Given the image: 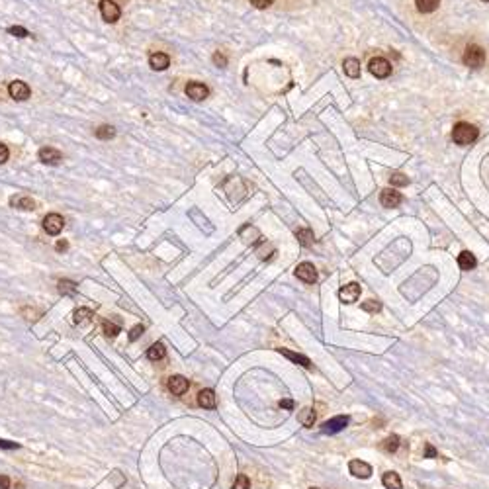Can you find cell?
I'll return each mask as SVG.
<instances>
[{"instance_id":"6da1fadb","label":"cell","mask_w":489,"mask_h":489,"mask_svg":"<svg viewBox=\"0 0 489 489\" xmlns=\"http://www.w3.org/2000/svg\"><path fill=\"white\" fill-rule=\"evenodd\" d=\"M478 135H480L478 127L468 123V121H458L452 129V139L456 145H470L478 139Z\"/></svg>"},{"instance_id":"7a4b0ae2","label":"cell","mask_w":489,"mask_h":489,"mask_svg":"<svg viewBox=\"0 0 489 489\" xmlns=\"http://www.w3.org/2000/svg\"><path fill=\"white\" fill-rule=\"evenodd\" d=\"M462 61H464V65L470 67V69H480V67L486 63V49L480 47L478 43H472V45L466 47Z\"/></svg>"},{"instance_id":"3957f363","label":"cell","mask_w":489,"mask_h":489,"mask_svg":"<svg viewBox=\"0 0 489 489\" xmlns=\"http://www.w3.org/2000/svg\"><path fill=\"white\" fill-rule=\"evenodd\" d=\"M100 14H102L104 22L115 24L119 20V16H121V8L113 0H100Z\"/></svg>"},{"instance_id":"277c9868","label":"cell","mask_w":489,"mask_h":489,"mask_svg":"<svg viewBox=\"0 0 489 489\" xmlns=\"http://www.w3.org/2000/svg\"><path fill=\"white\" fill-rule=\"evenodd\" d=\"M8 94H10V98H14L18 102H24V100H28L32 96V88L24 80H12L8 84Z\"/></svg>"},{"instance_id":"5b68a950","label":"cell","mask_w":489,"mask_h":489,"mask_svg":"<svg viewBox=\"0 0 489 489\" xmlns=\"http://www.w3.org/2000/svg\"><path fill=\"white\" fill-rule=\"evenodd\" d=\"M368 69H370V73H372L376 78H387V76L391 75V63H389L387 59H383V57L372 59V61L368 63Z\"/></svg>"},{"instance_id":"8992f818","label":"cell","mask_w":489,"mask_h":489,"mask_svg":"<svg viewBox=\"0 0 489 489\" xmlns=\"http://www.w3.org/2000/svg\"><path fill=\"white\" fill-rule=\"evenodd\" d=\"M346 425H348V417H346V415H337V417L329 419V421H325V423L321 425V433H323V435H337V433H340Z\"/></svg>"},{"instance_id":"52a82bcc","label":"cell","mask_w":489,"mask_h":489,"mask_svg":"<svg viewBox=\"0 0 489 489\" xmlns=\"http://www.w3.org/2000/svg\"><path fill=\"white\" fill-rule=\"evenodd\" d=\"M360 292H362L360 284L350 282V284H346V286H342V288L339 290V298H340L342 303H354V301L360 298Z\"/></svg>"},{"instance_id":"ba28073f","label":"cell","mask_w":489,"mask_h":489,"mask_svg":"<svg viewBox=\"0 0 489 489\" xmlns=\"http://www.w3.org/2000/svg\"><path fill=\"white\" fill-rule=\"evenodd\" d=\"M38 159L43 164H49V166H57V164L63 163V155L55 147H41L38 153Z\"/></svg>"},{"instance_id":"9c48e42d","label":"cell","mask_w":489,"mask_h":489,"mask_svg":"<svg viewBox=\"0 0 489 489\" xmlns=\"http://www.w3.org/2000/svg\"><path fill=\"white\" fill-rule=\"evenodd\" d=\"M63 227H65V219L59 214H47L45 219H43V229H45L47 235H53V237L59 235L63 231Z\"/></svg>"},{"instance_id":"30bf717a","label":"cell","mask_w":489,"mask_h":489,"mask_svg":"<svg viewBox=\"0 0 489 489\" xmlns=\"http://www.w3.org/2000/svg\"><path fill=\"white\" fill-rule=\"evenodd\" d=\"M380 202L383 208H397L403 202V196L395 188H385V190H381Z\"/></svg>"},{"instance_id":"8fae6325","label":"cell","mask_w":489,"mask_h":489,"mask_svg":"<svg viewBox=\"0 0 489 489\" xmlns=\"http://www.w3.org/2000/svg\"><path fill=\"white\" fill-rule=\"evenodd\" d=\"M296 276H298L301 282H305V284L317 282V270H315V266H313L311 263H301V264H298Z\"/></svg>"},{"instance_id":"7c38bea8","label":"cell","mask_w":489,"mask_h":489,"mask_svg":"<svg viewBox=\"0 0 489 489\" xmlns=\"http://www.w3.org/2000/svg\"><path fill=\"white\" fill-rule=\"evenodd\" d=\"M186 94H188V98L200 102V100L208 98L210 88H208L206 84H202V82H188V84H186Z\"/></svg>"},{"instance_id":"4fadbf2b","label":"cell","mask_w":489,"mask_h":489,"mask_svg":"<svg viewBox=\"0 0 489 489\" xmlns=\"http://www.w3.org/2000/svg\"><path fill=\"white\" fill-rule=\"evenodd\" d=\"M348 470H350V474H352V476L362 478V480H368V478L372 476V468H370V464H366V462H362V460H352V462L348 464Z\"/></svg>"},{"instance_id":"5bb4252c","label":"cell","mask_w":489,"mask_h":489,"mask_svg":"<svg viewBox=\"0 0 489 489\" xmlns=\"http://www.w3.org/2000/svg\"><path fill=\"white\" fill-rule=\"evenodd\" d=\"M188 387H190V383H188V380L184 376H172V378H168V389H170L172 395H184L188 391Z\"/></svg>"},{"instance_id":"9a60e30c","label":"cell","mask_w":489,"mask_h":489,"mask_svg":"<svg viewBox=\"0 0 489 489\" xmlns=\"http://www.w3.org/2000/svg\"><path fill=\"white\" fill-rule=\"evenodd\" d=\"M8 204H10V208H16V210H26V212L36 210V202L30 196H12L8 200Z\"/></svg>"},{"instance_id":"2e32d148","label":"cell","mask_w":489,"mask_h":489,"mask_svg":"<svg viewBox=\"0 0 489 489\" xmlns=\"http://www.w3.org/2000/svg\"><path fill=\"white\" fill-rule=\"evenodd\" d=\"M278 352H280L282 356H286L288 360H292V362H296V364H300V366H303V368H307V370H311V368H313L311 360H309L307 356H303V354L292 352V350H288V348H278Z\"/></svg>"},{"instance_id":"e0dca14e","label":"cell","mask_w":489,"mask_h":489,"mask_svg":"<svg viewBox=\"0 0 489 489\" xmlns=\"http://www.w3.org/2000/svg\"><path fill=\"white\" fill-rule=\"evenodd\" d=\"M149 67H151L153 71H166V69L170 67V57L166 53L157 51V53H153L149 57Z\"/></svg>"},{"instance_id":"ac0fdd59","label":"cell","mask_w":489,"mask_h":489,"mask_svg":"<svg viewBox=\"0 0 489 489\" xmlns=\"http://www.w3.org/2000/svg\"><path fill=\"white\" fill-rule=\"evenodd\" d=\"M342 69H344V75L350 76V78H358L360 76V61L356 57H348L342 61Z\"/></svg>"},{"instance_id":"d6986e66","label":"cell","mask_w":489,"mask_h":489,"mask_svg":"<svg viewBox=\"0 0 489 489\" xmlns=\"http://www.w3.org/2000/svg\"><path fill=\"white\" fill-rule=\"evenodd\" d=\"M198 405L204 407V409H216V393L214 389H202L198 393Z\"/></svg>"},{"instance_id":"ffe728a7","label":"cell","mask_w":489,"mask_h":489,"mask_svg":"<svg viewBox=\"0 0 489 489\" xmlns=\"http://www.w3.org/2000/svg\"><path fill=\"white\" fill-rule=\"evenodd\" d=\"M458 266H460L462 270L470 272L478 266V261H476V257H474L470 251H464V253L458 255Z\"/></svg>"},{"instance_id":"44dd1931","label":"cell","mask_w":489,"mask_h":489,"mask_svg":"<svg viewBox=\"0 0 489 489\" xmlns=\"http://www.w3.org/2000/svg\"><path fill=\"white\" fill-rule=\"evenodd\" d=\"M92 317H94V313H92V309H88V307H78V309L73 313V321H75L76 325H86V323L92 321Z\"/></svg>"},{"instance_id":"7402d4cb","label":"cell","mask_w":489,"mask_h":489,"mask_svg":"<svg viewBox=\"0 0 489 489\" xmlns=\"http://www.w3.org/2000/svg\"><path fill=\"white\" fill-rule=\"evenodd\" d=\"M164 356H166V348H164L163 342H155V344H151V348L147 350V358H149L151 362H159V360H163Z\"/></svg>"},{"instance_id":"603a6c76","label":"cell","mask_w":489,"mask_h":489,"mask_svg":"<svg viewBox=\"0 0 489 489\" xmlns=\"http://www.w3.org/2000/svg\"><path fill=\"white\" fill-rule=\"evenodd\" d=\"M381 484L385 489H401V478L395 472H385L381 478Z\"/></svg>"},{"instance_id":"cb8c5ba5","label":"cell","mask_w":489,"mask_h":489,"mask_svg":"<svg viewBox=\"0 0 489 489\" xmlns=\"http://www.w3.org/2000/svg\"><path fill=\"white\" fill-rule=\"evenodd\" d=\"M298 421H300L303 427H313V423H315V413H313V409H311V407L301 409V411L298 413Z\"/></svg>"},{"instance_id":"d4e9b609","label":"cell","mask_w":489,"mask_h":489,"mask_svg":"<svg viewBox=\"0 0 489 489\" xmlns=\"http://www.w3.org/2000/svg\"><path fill=\"white\" fill-rule=\"evenodd\" d=\"M415 4H417V10L421 14H431L438 8L440 0H415Z\"/></svg>"},{"instance_id":"484cf974","label":"cell","mask_w":489,"mask_h":489,"mask_svg":"<svg viewBox=\"0 0 489 489\" xmlns=\"http://www.w3.org/2000/svg\"><path fill=\"white\" fill-rule=\"evenodd\" d=\"M59 294L61 296H75L76 294V284L73 280H59Z\"/></svg>"},{"instance_id":"4316f807","label":"cell","mask_w":489,"mask_h":489,"mask_svg":"<svg viewBox=\"0 0 489 489\" xmlns=\"http://www.w3.org/2000/svg\"><path fill=\"white\" fill-rule=\"evenodd\" d=\"M380 448L383 452H387V454H391V452H395L397 448H399V436L397 435H391L387 436L383 442L380 444Z\"/></svg>"},{"instance_id":"83f0119b","label":"cell","mask_w":489,"mask_h":489,"mask_svg":"<svg viewBox=\"0 0 489 489\" xmlns=\"http://www.w3.org/2000/svg\"><path fill=\"white\" fill-rule=\"evenodd\" d=\"M94 135L98 139H102V141H108V139H112L115 135V127L113 125H100V127L94 129Z\"/></svg>"},{"instance_id":"f1b7e54d","label":"cell","mask_w":489,"mask_h":489,"mask_svg":"<svg viewBox=\"0 0 489 489\" xmlns=\"http://www.w3.org/2000/svg\"><path fill=\"white\" fill-rule=\"evenodd\" d=\"M102 331H104V335L108 337V339H115L117 335H119V325H115V323H112V321H104L102 323Z\"/></svg>"},{"instance_id":"f546056e","label":"cell","mask_w":489,"mask_h":489,"mask_svg":"<svg viewBox=\"0 0 489 489\" xmlns=\"http://www.w3.org/2000/svg\"><path fill=\"white\" fill-rule=\"evenodd\" d=\"M296 237L300 239V243H301L303 247H309V245L313 243V233H311L309 229H300V231L296 233Z\"/></svg>"},{"instance_id":"4dcf8cb0","label":"cell","mask_w":489,"mask_h":489,"mask_svg":"<svg viewBox=\"0 0 489 489\" xmlns=\"http://www.w3.org/2000/svg\"><path fill=\"white\" fill-rule=\"evenodd\" d=\"M389 180H391V186H407V184H409V178H407L405 174H401V172L391 174Z\"/></svg>"},{"instance_id":"1f68e13d","label":"cell","mask_w":489,"mask_h":489,"mask_svg":"<svg viewBox=\"0 0 489 489\" xmlns=\"http://www.w3.org/2000/svg\"><path fill=\"white\" fill-rule=\"evenodd\" d=\"M8 34L10 36H14V38H28V36H32L26 28H22V26H10L8 28Z\"/></svg>"},{"instance_id":"d6a6232c","label":"cell","mask_w":489,"mask_h":489,"mask_svg":"<svg viewBox=\"0 0 489 489\" xmlns=\"http://www.w3.org/2000/svg\"><path fill=\"white\" fill-rule=\"evenodd\" d=\"M233 489H251V482H249V478H247L245 474L237 476V480H235V484H233Z\"/></svg>"},{"instance_id":"836d02e7","label":"cell","mask_w":489,"mask_h":489,"mask_svg":"<svg viewBox=\"0 0 489 489\" xmlns=\"http://www.w3.org/2000/svg\"><path fill=\"white\" fill-rule=\"evenodd\" d=\"M380 301H376V300H368V301H364L362 303V309L364 311H370V313H376V311H380Z\"/></svg>"},{"instance_id":"e575fe53","label":"cell","mask_w":489,"mask_h":489,"mask_svg":"<svg viewBox=\"0 0 489 489\" xmlns=\"http://www.w3.org/2000/svg\"><path fill=\"white\" fill-rule=\"evenodd\" d=\"M143 331H145L143 325H135L131 331H129V340H137V339L143 335Z\"/></svg>"},{"instance_id":"d590c367","label":"cell","mask_w":489,"mask_h":489,"mask_svg":"<svg viewBox=\"0 0 489 489\" xmlns=\"http://www.w3.org/2000/svg\"><path fill=\"white\" fill-rule=\"evenodd\" d=\"M8 157H10V151H8V147L0 143V164L6 163V161H8Z\"/></svg>"},{"instance_id":"8d00e7d4","label":"cell","mask_w":489,"mask_h":489,"mask_svg":"<svg viewBox=\"0 0 489 489\" xmlns=\"http://www.w3.org/2000/svg\"><path fill=\"white\" fill-rule=\"evenodd\" d=\"M214 63H216L218 67H225V65H227V57L218 51V53L214 55Z\"/></svg>"},{"instance_id":"74e56055","label":"cell","mask_w":489,"mask_h":489,"mask_svg":"<svg viewBox=\"0 0 489 489\" xmlns=\"http://www.w3.org/2000/svg\"><path fill=\"white\" fill-rule=\"evenodd\" d=\"M0 448L14 450V448H20V444H18V442H8V440H2V438H0Z\"/></svg>"},{"instance_id":"f35d334b","label":"cell","mask_w":489,"mask_h":489,"mask_svg":"<svg viewBox=\"0 0 489 489\" xmlns=\"http://www.w3.org/2000/svg\"><path fill=\"white\" fill-rule=\"evenodd\" d=\"M274 0H251V4H255L257 8H268Z\"/></svg>"},{"instance_id":"ab89813d","label":"cell","mask_w":489,"mask_h":489,"mask_svg":"<svg viewBox=\"0 0 489 489\" xmlns=\"http://www.w3.org/2000/svg\"><path fill=\"white\" fill-rule=\"evenodd\" d=\"M425 448H427V458H435V456H436V450L433 448V446H431V444H429V442L425 444Z\"/></svg>"},{"instance_id":"60d3db41","label":"cell","mask_w":489,"mask_h":489,"mask_svg":"<svg viewBox=\"0 0 489 489\" xmlns=\"http://www.w3.org/2000/svg\"><path fill=\"white\" fill-rule=\"evenodd\" d=\"M55 249H57V251H67V249H69V243H67V241H57Z\"/></svg>"},{"instance_id":"b9f144b4","label":"cell","mask_w":489,"mask_h":489,"mask_svg":"<svg viewBox=\"0 0 489 489\" xmlns=\"http://www.w3.org/2000/svg\"><path fill=\"white\" fill-rule=\"evenodd\" d=\"M10 488V480L6 476H0V489H8Z\"/></svg>"},{"instance_id":"7bdbcfd3","label":"cell","mask_w":489,"mask_h":489,"mask_svg":"<svg viewBox=\"0 0 489 489\" xmlns=\"http://www.w3.org/2000/svg\"><path fill=\"white\" fill-rule=\"evenodd\" d=\"M280 407H286V409H292V407H294V401H292V399H284V401H280Z\"/></svg>"},{"instance_id":"ee69618b","label":"cell","mask_w":489,"mask_h":489,"mask_svg":"<svg viewBox=\"0 0 489 489\" xmlns=\"http://www.w3.org/2000/svg\"><path fill=\"white\" fill-rule=\"evenodd\" d=\"M311 489H317V488H311Z\"/></svg>"},{"instance_id":"f6af8a7d","label":"cell","mask_w":489,"mask_h":489,"mask_svg":"<svg viewBox=\"0 0 489 489\" xmlns=\"http://www.w3.org/2000/svg\"><path fill=\"white\" fill-rule=\"evenodd\" d=\"M486 2H489V0H486Z\"/></svg>"}]
</instances>
